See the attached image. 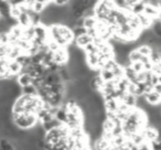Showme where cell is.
<instances>
[{
    "instance_id": "cell-18",
    "label": "cell",
    "mask_w": 161,
    "mask_h": 150,
    "mask_svg": "<svg viewBox=\"0 0 161 150\" xmlns=\"http://www.w3.org/2000/svg\"><path fill=\"white\" fill-rule=\"evenodd\" d=\"M139 1H143V0H124V3H125V9L128 10L131 6H134L135 3H139Z\"/></svg>"
},
{
    "instance_id": "cell-7",
    "label": "cell",
    "mask_w": 161,
    "mask_h": 150,
    "mask_svg": "<svg viewBox=\"0 0 161 150\" xmlns=\"http://www.w3.org/2000/svg\"><path fill=\"white\" fill-rule=\"evenodd\" d=\"M141 135H142L143 139L147 142H151L152 140H156V139H159V131L157 128L152 127V126L147 125L146 127L142 128L141 130Z\"/></svg>"
},
{
    "instance_id": "cell-1",
    "label": "cell",
    "mask_w": 161,
    "mask_h": 150,
    "mask_svg": "<svg viewBox=\"0 0 161 150\" xmlns=\"http://www.w3.org/2000/svg\"><path fill=\"white\" fill-rule=\"evenodd\" d=\"M43 101L38 95L21 94L14 101L11 105V114L21 113H33L36 114L43 107Z\"/></svg>"
},
{
    "instance_id": "cell-13",
    "label": "cell",
    "mask_w": 161,
    "mask_h": 150,
    "mask_svg": "<svg viewBox=\"0 0 161 150\" xmlns=\"http://www.w3.org/2000/svg\"><path fill=\"white\" fill-rule=\"evenodd\" d=\"M137 18H138V21H139V25H140V28L141 30H145V29H149L150 25H151L152 21L150 18H148L147 16H145V14H140L137 16Z\"/></svg>"
},
{
    "instance_id": "cell-5",
    "label": "cell",
    "mask_w": 161,
    "mask_h": 150,
    "mask_svg": "<svg viewBox=\"0 0 161 150\" xmlns=\"http://www.w3.org/2000/svg\"><path fill=\"white\" fill-rule=\"evenodd\" d=\"M142 97L145 98V101L147 102L148 105L150 106H160L161 102V93L157 92L154 90H149L148 92H146L142 95Z\"/></svg>"
},
{
    "instance_id": "cell-3",
    "label": "cell",
    "mask_w": 161,
    "mask_h": 150,
    "mask_svg": "<svg viewBox=\"0 0 161 150\" xmlns=\"http://www.w3.org/2000/svg\"><path fill=\"white\" fill-rule=\"evenodd\" d=\"M11 121L17 128L21 130H30L36 124H39L36 114L33 113H21V114H11Z\"/></svg>"
},
{
    "instance_id": "cell-6",
    "label": "cell",
    "mask_w": 161,
    "mask_h": 150,
    "mask_svg": "<svg viewBox=\"0 0 161 150\" xmlns=\"http://www.w3.org/2000/svg\"><path fill=\"white\" fill-rule=\"evenodd\" d=\"M142 14L147 16L148 18H150L151 20L160 19V7L156 5H152V3H145Z\"/></svg>"
},
{
    "instance_id": "cell-23",
    "label": "cell",
    "mask_w": 161,
    "mask_h": 150,
    "mask_svg": "<svg viewBox=\"0 0 161 150\" xmlns=\"http://www.w3.org/2000/svg\"><path fill=\"white\" fill-rule=\"evenodd\" d=\"M0 18H1V16H0Z\"/></svg>"
},
{
    "instance_id": "cell-20",
    "label": "cell",
    "mask_w": 161,
    "mask_h": 150,
    "mask_svg": "<svg viewBox=\"0 0 161 150\" xmlns=\"http://www.w3.org/2000/svg\"><path fill=\"white\" fill-rule=\"evenodd\" d=\"M135 150H151V148H150V145L149 142H147V141H145L143 143H141V145L137 146V148Z\"/></svg>"
},
{
    "instance_id": "cell-10",
    "label": "cell",
    "mask_w": 161,
    "mask_h": 150,
    "mask_svg": "<svg viewBox=\"0 0 161 150\" xmlns=\"http://www.w3.org/2000/svg\"><path fill=\"white\" fill-rule=\"evenodd\" d=\"M16 82L20 87H25V86L31 85L33 83V79L30 74H28L27 72H21L19 75H17Z\"/></svg>"
},
{
    "instance_id": "cell-17",
    "label": "cell",
    "mask_w": 161,
    "mask_h": 150,
    "mask_svg": "<svg viewBox=\"0 0 161 150\" xmlns=\"http://www.w3.org/2000/svg\"><path fill=\"white\" fill-rule=\"evenodd\" d=\"M10 44H3L0 43V58H7L9 53Z\"/></svg>"
},
{
    "instance_id": "cell-21",
    "label": "cell",
    "mask_w": 161,
    "mask_h": 150,
    "mask_svg": "<svg viewBox=\"0 0 161 150\" xmlns=\"http://www.w3.org/2000/svg\"><path fill=\"white\" fill-rule=\"evenodd\" d=\"M53 3H55L56 6H67L69 3V0H53Z\"/></svg>"
},
{
    "instance_id": "cell-15",
    "label": "cell",
    "mask_w": 161,
    "mask_h": 150,
    "mask_svg": "<svg viewBox=\"0 0 161 150\" xmlns=\"http://www.w3.org/2000/svg\"><path fill=\"white\" fill-rule=\"evenodd\" d=\"M0 150H16L11 140L7 138H0Z\"/></svg>"
},
{
    "instance_id": "cell-2",
    "label": "cell",
    "mask_w": 161,
    "mask_h": 150,
    "mask_svg": "<svg viewBox=\"0 0 161 150\" xmlns=\"http://www.w3.org/2000/svg\"><path fill=\"white\" fill-rule=\"evenodd\" d=\"M49 39L58 43V47H67L74 41L73 30L65 25H52L47 27Z\"/></svg>"
},
{
    "instance_id": "cell-12",
    "label": "cell",
    "mask_w": 161,
    "mask_h": 150,
    "mask_svg": "<svg viewBox=\"0 0 161 150\" xmlns=\"http://www.w3.org/2000/svg\"><path fill=\"white\" fill-rule=\"evenodd\" d=\"M8 61L9 58H0V81L3 80H10L9 73H8Z\"/></svg>"
},
{
    "instance_id": "cell-16",
    "label": "cell",
    "mask_w": 161,
    "mask_h": 150,
    "mask_svg": "<svg viewBox=\"0 0 161 150\" xmlns=\"http://www.w3.org/2000/svg\"><path fill=\"white\" fill-rule=\"evenodd\" d=\"M36 87L31 84V85L25 86V87H21V94L23 95H38L36 94Z\"/></svg>"
},
{
    "instance_id": "cell-11",
    "label": "cell",
    "mask_w": 161,
    "mask_h": 150,
    "mask_svg": "<svg viewBox=\"0 0 161 150\" xmlns=\"http://www.w3.org/2000/svg\"><path fill=\"white\" fill-rule=\"evenodd\" d=\"M101 76V79L104 82H110V81H115V76L114 73H113L112 69H106V67H102L98 69V73H97Z\"/></svg>"
},
{
    "instance_id": "cell-19",
    "label": "cell",
    "mask_w": 161,
    "mask_h": 150,
    "mask_svg": "<svg viewBox=\"0 0 161 150\" xmlns=\"http://www.w3.org/2000/svg\"><path fill=\"white\" fill-rule=\"evenodd\" d=\"M150 148L151 150H161L160 149V142H159V139H156V140H152L151 142H149Z\"/></svg>"
},
{
    "instance_id": "cell-8",
    "label": "cell",
    "mask_w": 161,
    "mask_h": 150,
    "mask_svg": "<svg viewBox=\"0 0 161 150\" xmlns=\"http://www.w3.org/2000/svg\"><path fill=\"white\" fill-rule=\"evenodd\" d=\"M93 41H94L93 36H91V34H88L87 32H85V33L80 34V36H75V38H74L73 43H74V44H75L77 47H80V49L83 50L84 47H86V45L90 44V43H92Z\"/></svg>"
},
{
    "instance_id": "cell-4",
    "label": "cell",
    "mask_w": 161,
    "mask_h": 150,
    "mask_svg": "<svg viewBox=\"0 0 161 150\" xmlns=\"http://www.w3.org/2000/svg\"><path fill=\"white\" fill-rule=\"evenodd\" d=\"M51 58L54 64H56L58 66H63V65H66L69 56L66 47H58V50L51 52Z\"/></svg>"
},
{
    "instance_id": "cell-14",
    "label": "cell",
    "mask_w": 161,
    "mask_h": 150,
    "mask_svg": "<svg viewBox=\"0 0 161 150\" xmlns=\"http://www.w3.org/2000/svg\"><path fill=\"white\" fill-rule=\"evenodd\" d=\"M149 29L151 30V32L157 36V38H161V21H160V19H154V20L152 21Z\"/></svg>"
},
{
    "instance_id": "cell-9",
    "label": "cell",
    "mask_w": 161,
    "mask_h": 150,
    "mask_svg": "<svg viewBox=\"0 0 161 150\" xmlns=\"http://www.w3.org/2000/svg\"><path fill=\"white\" fill-rule=\"evenodd\" d=\"M16 20H17V25H20L22 29H25V28H29L32 25V20H31L29 9L25 10V11H21Z\"/></svg>"
},
{
    "instance_id": "cell-22",
    "label": "cell",
    "mask_w": 161,
    "mask_h": 150,
    "mask_svg": "<svg viewBox=\"0 0 161 150\" xmlns=\"http://www.w3.org/2000/svg\"><path fill=\"white\" fill-rule=\"evenodd\" d=\"M34 1H39V3H44V5H47V3H52L53 0H34Z\"/></svg>"
}]
</instances>
